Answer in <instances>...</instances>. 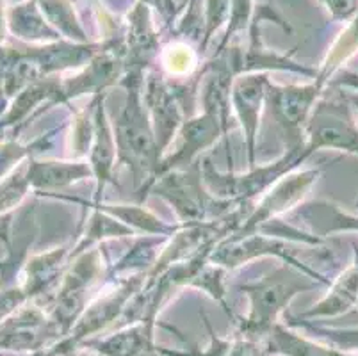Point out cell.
Masks as SVG:
<instances>
[{
  "label": "cell",
  "mask_w": 358,
  "mask_h": 356,
  "mask_svg": "<svg viewBox=\"0 0 358 356\" xmlns=\"http://www.w3.org/2000/svg\"><path fill=\"white\" fill-rule=\"evenodd\" d=\"M125 86L129 90L127 104L123 107L122 114L116 123V146H118L120 161L127 162L136 176V184L145 182L146 175H150V184L152 187L159 169V157L161 150L157 145L154 129L150 125L146 111L141 104V94L139 86L141 78L139 75L132 78H127Z\"/></svg>",
  "instance_id": "1"
},
{
  "label": "cell",
  "mask_w": 358,
  "mask_h": 356,
  "mask_svg": "<svg viewBox=\"0 0 358 356\" xmlns=\"http://www.w3.org/2000/svg\"><path fill=\"white\" fill-rule=\"evenodd\" d=\"M321 84H312V86H271L268 84V97L271 104V111L275 114V120L284 130L287 137L289 150L303 148L301 141V127L307 122V114L310 111L312 102L319 93Z\"/></svg>",
  "instance_id": "2"
},
{
  "label": "cell",
  "mask_w": 358,
  "mask_h": 356,
  "mask_svg": "<svg viewBox=\"0 0 358 356\" xmlns=\"http://www.w3.org/2000/svg\"><path fill=\"white\" fill-rule=\"evenodd\" d=\"M301 274L292 271L291 267L284 266L273 271L259 283L243 287L253 303L252 322L253 325H269L280 308H284L285 303L294 296L298 290L307 289L301 282Z\"/></svg>",
  "instance_id": "3"
},
{
  "label": "cell",
  "mask_w": 358,
  "mask_h": 356,
  "mask_svg": "<svg viewBox=\"0 0 358 356\" xmlns=\"http://www.w3.org/2000/svg\"><path fill=\"white\" fill-rule=\"evenodd\" d=\"M154 191L173 205L182 221L193 223L203 220L207 212V196L201 189V169L194 166L193 171L171 173L161 182L155 180Z\"/></svg>",
  "instance_id": "4"
},
{
  "label": "cell",
  "mask_w": 358,
  "mask_h": 356,
  "mask_svg": "<svg viewBox=\"0 0 358 356\" xmlns=\"http://www.w3.org/2000/svg\"><path fill=\"white\" fill-rule=\"evenodd\" d=\"M317 171H303L298 175L289 176L287 180L280 182L271 192H269L259 205H257L255 212L246 220V225L241 228L237 235H250L253 230L260 227L262 223L269 221L273 215L282 214L292 205L298 204L301 200V196L308 189V185L315 180Z\"/></svg>",
  "instance_id": "5"
},
{
  "label": "cell",
  "mask_w": 358,
  "mask_h": 356,
  "mask_svg": "<svg viewBox=\"0 0 358 356\" xmlns=\"http://www.w3.org/2000/svg\"><path fill=\"white\" fill-rule=\"evenodd\" d=\"M268 84L269 80L264 75H252V77L239 78L232 90V104L239 114L244 130H246V143H248V155L252 166L253 159H255V136L257 125H259L260 104L266 97Z\"/></svg>",
  "instance_id": "6"
},
{
  "label": "cell",
  "mask_w": 358,
  "mask_h": 356,
  "mask_svg": "<svg viewBox=\"0 0 358 356\" xmlns=\"http://www.w3.org/2000/svg\"><path fill=\"white\" fill-rule=\"evenodd\" d=\"M220 132H224L220 120L209 113H205L203 116L194 118V120L185 123L184 130H182V139H184V143H182L180 150L175 155H171L169 159H166L164 162L159 164L157 175H162V173L178 168V166L191 164V161L196 157V153L200 150H203L205 146L213 145L216 141ZM157 175H155V178H157Z\"/></svg>",
  "instance_id": "7"
},
{
  "label": "cell",
  "mask_w": 358,
  "mask_h": 356,
  "mask_svg": "<svg viewBox=\"0 0 358 356\" xmlns=\"http://www.w3.org/2000/svg\"><path fill=\"white\" fill-rule=\"evenodd\" d=\"M115 148L116 143L110 136L109 123L106 120L103 113L102 100H96L95 109V145L91 150V166L99 180V192H96V204L100 201V194L106 185V182L110 178V169H113V161H115Z\"/></svg>",
  "instance_id": "8"
},
{
  "label": "cell",
  "mask_w": 358,
  "mask_h": 356,
  "mask_svg": "<svg viewBox=\"0 0 358 356\" xmlns=\"http://www.w3.org/2000/svg\"><path fill=\"white\" fill-rule=\"evenodd\" d=\"M338 120L334 113H327L324 106H319L314 113V118L308 123L310 145L307 146V153L323 146H341V148H353L357 146V137L348 130V127L338 125Z\"/></svg>",
  "instance_id": "9"
},
{
  "label": "cell",
  "mask_w": 358,
  "mask_h": 356,
  "mask_svg": "<svg viewBox=\"0 0 358 356\" xmlns=\"http://www.w3.org/2000/svg\"><path fill=\"white\" fill-rule=\"evenodd\" d=\"M91 169L86 164H68V162H45L34 166L32 182L41 187H64L84 176H90Z\"/></svg>",
  "instance_id": "10"
},
{
  "label": "cell",
  "mask_w": 358,
  "mask_h": 356,
  "mask_svg": "<svg viewBox=\"0 0 358 356\" xmlns=\"http://www.w3.org/2000/svg\"><path fill=\"white\" fill-rule=\"evenodd\" d=\"M102 211L110 212L113 215L123 220L125 223L134 225V227L141 228L143 232H150V234H169V232H173L175 228L166 227V225L159 223L157 218L150 214V212L143 211V208H136V207H113V205H102Z\"/></svg>",
  "instance_id": "11"
},
{
  "label": "cell",
  "mask_w": 358,
  "mask_h": 356,
  "mask_svg": "<svg viewBox=\"0 0 358 356\" xmlns=\"http://www.w3.org/2000/svg\"><path fill=\"white\" fill-rule=\"evenodd\" d=\"M357 285H358V273L357 269H351L350 273H346V276H343V280L338 282V285L335 287L334 294H331L330 298L319 305L317 312H334V310L346 306L348 303L353 299Z\"/></svg>",
  "instance_id": "12"
},
{
  "label": "cell",
  "mask_w": 358,
  "mask_h": 356,
  "mask_svg": "<svg viewBox=\"0 0 358 356\" xmlns=\"http://www.w3.org/2000/svg\"><path fill=\"white\" fill-rule=\"evenodd\" d=\"M125 234H132V230L123 227V225L116 223V221L107 220V218H103L100 212H96V214L93 215V223H91L90 232L86 234L87 237L86 241H84V244H90L91 241L106 237V235H125Z\"/></svg>",
  "instance_id": "13"
},
{
  "label": "cell",
  "mask_w": 358,
  "mask_h": 356,
  "mask_svg": "<svg viewBox=\"0 0 358 356\" xmlns=\"http://www.w3.org/2000/svg\"><path fill=\"white\" fill-rule=\"evenodd\" d=\"M164 64L169 73L185 75L189 73L194 66V55L191 54L189 48H169L168 54L164 55Z\"/></svg>",
  "instance_id": "14"
}]
</instances>
